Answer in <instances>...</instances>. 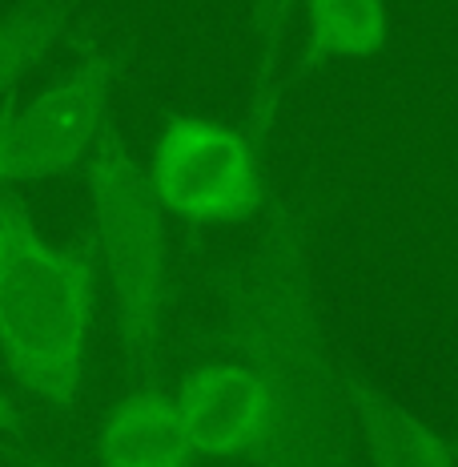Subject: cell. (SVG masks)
Masks as SVG:
<instances>
[{"instance_id": "cell-13", "label": "cell", "mask_w": 458, "mask_h": 467, "mask_svg": "<svg viewBox=\"0 0 458 467\" xmlns=\"http://www.w3.org/2000/svg\"><path fill=\"white\" fill-rule=\"evenodd\" d=\"M0 262H5V218H0Z\"/></svg>"}, {"instance_id": "cell-8", "label": "cell", "mask_w": 458, "mask_h": 467, "mask_svg": "<svg viewBox=\"0 0 458 467\" xmlns=\"http://www.w3.org/2000/svg\"><path fill=\"white\" fill-rule=\"evenodd\" d=\"M298 45L286 57V89L334 65H358L390 48V0H298Z\"/></svg>"}, {"instance_id": "cell-7", "label": "cell", "mask_w": 458, "mask_h": 467, "mask_svg": "<svg viewBox=\"0 0 458 467\" xmlns=\"http://www.w3.org/2000/svg\"><path fill=\"white\" fill-rule=\"evenodd\" d=\"M97 467H201L169 383L125 387L101 415L93 440Z\"/></svg>"}, {"instance_id": "cell-10", "label": "cell", "mask_w": 458, "mask_h": 467, "mask_svg": "<svg viewBox=\"0 0 458 467\" xmlns=\"http://www.w3.org/2000/svg\"><path fill=\"white\" fill-rule=\"evenodd\" d=\"M298 0H249V33H253V73H249V101L241 125L270 145L278 125L281 97H286V57L290 33H294Z\"/></svg>"}, {"instance_id": "cell-5", "label": "cell", "mask_w": 458, "mask_h": 467, "mask_svg": "<svg viewBox=\"0 0 458 467\" xmlns=\"http://www.w3.org/2000/svg\"><path fill=\"white\" fill-rule=\"evenodd\" d=\"M145 173L169 222L198 234L253 226L274 193L270 145H261L241 121L209 113L165 117Z\"/></svg>"}, {"instance_id": "cell-4", "label": "cell", "mask_w": 458, "mask_h": 467, "mask_svg": "<svg viewBox=\"0 0 458 467\" xmlns=\"http://www.w3.org/2000/svg\"><path fill=\"white\" fill-rule=\"evenodd\" d=\"M129 69V48L97 25L73 33V57L28 97L0 105V193L85 173L101 133L109 130L117 85Z\"/></svg>"}, {"instance_id": "cell-3", "label": "cell", "mask_w": 458, "mask_h": 467, "mask_svg": "<svg viewBox=\"0 0 458 467\" xmlns=\"http://www.w3.org/2000/svg\"><path fill=\"white\" fill-rule=\"evenodd\" d=\"M85 234L125 387L165 383V347L173 330V226L149 186L145 161L129 150L117 121H109L85 165Z\"/></svg>"}, {"instance_id": "cell-12", "label": "cell", "mask_w": 458, "mask_h": 467, "mask_svg": "<svg viewBox=\"0 0 458 467\" xmlns=\"http://www.w3.org/2000/svg\"><path fill=\"white\" fill-rule=\"evenodd\" d=\"M16 427H21V411H16L13 395L0 387V431H16Z\"/></svg>"}, {"instance_id": "cell-14", "label": "cell", "mask_w": 458, "mask_h": 467, "mask_svg": "<svg viewBox=\"0 0 458 467\" xmlns=\"http://www.w3.org/2000/svg\"><path fill=\"white\" fill-rule=\"evenodd\" d=\"M451 443H454V460H458V431L451 435Z\"/></svg>"}, {"instance_id": "cell-6", "label": "cell", "mask_w": 458, "mask_h": 467, "mask_svg": "<svg viewBox=\"0 0 458 467\" xmlns=\"http://www.w3.org/2000/svg\"><path fill=\"white\" fill-rule=\"evenodd\" d=\"M173 399L201 463L249 467L278 431V407L246 358L206 335L185 358Z\"/></svg>"}, {"instance_id": "cell-1", "label": "cell", "mask_w": 458, "mask_h": 467, "mask_svg": "<svg viewBox=\"0 0 458 467\" xmlns=\"http://www.w3.org/2000/svg\"><path fill=\"white\" fill-rule=\"evenodd\" d=\"M314 202L274 190L253 238L213 275L209 338L246 358L278 407V431L249 467H358L346 363L318 295Z\"/></svg>"}, {"instance_id": "cell-11", "label": "cell", "mask_w": 458, "mask_h": 467, "mask_svg": "<svg viewBox=\"0 0 458 467\" xmlns=\"http://www.w3.org/2000/svg\"><path fill=\"white\" fill-rule=\"evenodd\" d=\"M76 33L65 0H16L0 16V105Z\"/></svg>"}, {"instance_id": "cell-9", "label": "cell", "mask_w": 458, "mask_h": 467, "mask_svg": "<svg viewBox=\"0 0 458 467\" xmlns=\"http://www.w3.org/2000/svg\"><path fill=\"white\" fill-rule=\"evenodd\" d=\"M346 403L366 467H458L451 435L354 367H346Z\"/></svg>"}, {"instance_id": "cell-2", "label": "cell", "mask_w": 458, "mask_h": 467, "mask_svg": "<svg viewBox=\"0 0 458 467\" xmlns=\"http://www.w3.org/2000/svg\"><path fill=\"white\" fill-rule=\"evenodd\" d=\"M0 363L21 391L53 415L76 411L89 383L97 323V262L89 234L53 242L21 193H0Z\"/></svg>"}]
</instances>
